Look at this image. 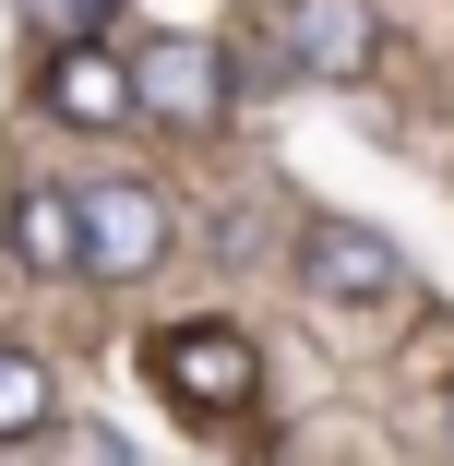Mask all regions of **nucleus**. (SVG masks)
<instances>
[{
    "mask_svg": "<svg viewBox=\"0 0 454 466\" xmlns=\"http://www.w3.org/2000/svg\"><path fill=\"white\" fill-rule=\"evenodd\" d=\"M144 370H156V395L179 407V419H251L263 407V347L239 335V323H216V311H192V323H156L144 335Z\"/></svg>",
    "mask_w": 454,
    "mask_h": 466,
    "instance_id": "f257e3e1",
    "label": "nucleus"
},
{
    "mask_svg": "<svg viewBox=\"0 0 454 466\" xmlns=\"http://www.w3.org/2000/svg\"><path fill=\"white\" fill-rule=\"evenodd\" d=\"M120 60H132V120H144V132H216V120L239 108V60H227L216 36H192V25H156V36H132Z\"/></svg>",
    "mask_w": 454,
    "mask_h": 466,
    "instance_id": "f03ea898",
    "label": "nucleus"
},
{
    "mask_svg": "<svg viewBox=\"0 0 454 466\" xmlns=\"http://www.w3.org/2000/svg\"><path fill=\"white\" fill-rule=\"evenodd\" d=\"M72 216H84V275H108V288H144V275L179 251V204L156 179H84Z\"/></svg>",
    "mask_w": 454,
    "mask_h": 466,
    "instance_id": "7ed1b4c3",
    "label": "nucleus"
},
{
    "mask_svg": "<svg viewBox=\"0 0 454 466\" xmlns=\"http://www.w3.org/2000/svg\"><path fill=\"white\" fill-rule=\"evenodd\" d=\"M288 263H299V288H311L323 311H383V299H407V251H395L371 216H299Z\"/></svg>",
    "mask_w": 454,
    "mask_h": 466,
    "instance_id": "20e7f679",
    "label": "nucleus"
},
{
    "mask_svg": "<svg viewBox=\"0 0 454 466\" xmlns=\"http://www.w3.org/2000/svg\"><path fill=\"white\" fill-rule=\"evenodd\" d=\"M276 60L299 84H371L383 72V0H288Z\"/></svg>",
    "mask_w": 454,
    "mask_h": 466,
    "instance_id": "39448f33",
    "label": "nucleus"
},
{
    "mask_svg": "<svg viewBox=\"0 0 454 466\" xmlns=\"http://www.w3.org/2000/svg\"><path fill=\"white\" fill-rule=\"evenodd\" d=\"M36 108H48L60 132H120V120H132V60H120L108 36H72V48H48V72H36Z\"/></svg>",
    "mask_w": 454,
    "mask_h": 466,
    "instance_id": "423d86ee",
    "label": "nucleus"
},
{
    "mask_svg": "<svg viewBox=\"0 0 454 466\" xmlns=\"http://www.w3.org/2000/svg\"><path fill=\"white\" fill-rule=\"evenodd\" d=\"M0 239H13L25 275H84V216L60 179H13V216H0Z\"/></svg>",
    "mask_w": 454,
    "mask_h": 466,
    "instance_id": "0eeeda50",
    "label": "nucleus"
},
{
    "mask_svg": "<svg viewBox=\"0 0 454 466\" xmlns=\"http://www.w3.org/2000/svg\"><path fill=\"white\" fill-rule=\"evenodd\" d=\"M60 431V383H48V359L36 347H0V454H25Z\"/></svg>",
    "mask_w": 454,
    "mask_h": 466,
    "instance_id": "6e6552de",
    "label": "nucleus"
},
{
    "mask_svg": "<svg viewBox=\"0 0 454 466\" xmlns=\"http://www.w3.org/2000/svg\"><path fill=\"white\" fill-rule=\"evenodd\" d=\"M25 13H36V25H48V0H25Z\"/></svg>",
    "mask_w": 454,
    "mask_h": 466,
    "instance_id": "1a4fd4ad",
    "label": "nucleus"
}]
</instances>
